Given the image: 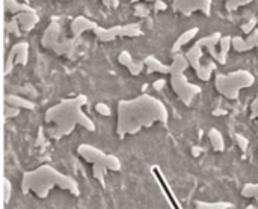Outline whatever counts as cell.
I'll list each match as a JSON object with an SVG mask.
<instances>
[{"instance_id": "obj_1", "label": "cell", "mask_w": 258, "mask_h": 209, "mask_svg": "<svg viewBox=\"0 0 258 209\" xmlns=\"http://www.w3.org/2000/svg\"><path fill=\"white\" fill-rule=\"evenodd\" d=\"M122 127L127 131H138L141 127L153 125L154 122H168V110L159 99L142 95L135 101L119 106Z\"/></svg>"}, {"instance_id": "obj_2", "label": "cell", "mask_w": 258, "mask_h": 209, "mask_svg": "<svg viewBox=\"0 0 258 209\" xmlns=\"http://www.w3.org/2000/svg\"><path fill=\"white\" fill-rule=\"evenodd\" d=\"M255 77L246 69H237L228 74H218L215 78L216 90L228 99H237L243 89L252 87Z\"/></svg>"}, {"instance_id": "obj_3", "label": "cell", "mask_w": 258, "mask_h": 209, "mask_svg": "<svg viewBox=\"0 0 258 209\" xmlns=\"http://www.w3.org/2000/svg\"><path fill=\"white\" fill-rule=\"evenodd\" d=\"M171 84L174 92L178 95V98L186 104L190 106L195 96L201 93V87L195 83H190L184 74H172L171 75Z\"/></svg>"}, {"instance_id": "obj_4", "label": "cell", "mask_w": 258, "mask_h": 209, "mask_svg": "<svg viewBox=\"0 0 258 209\" xmlns=\"http://www.w3.org/2000/svg\"><path fill=\"white\" fill-rule=\"evenodd\" d=\"M212 6H213V0H172L174 11L186 17L192 15L197 11H200L204 15H210Z\"/></svg>"}, {"instance_id": "obj_5", "label": "cell", "mask_w": 258, "mask_h": 209, "mask_svg": "<svg viewBox=\"0 0 258 209\" xmlns=\"http://www.w3.org/2000/svg\"><path fill=\"white\" fill-rule=\"evenodd\" d=\"M222 35L219 32H215L212 35H207V36H203L198 39V42L203 45L204 50L209 51V54L212 56V60L218 62L219 59V53H218V45H219V41H221Z\"/></svg>"}, {"instance_id": "obj_6", "label": "cell", "mask_w": 258, "mask_h": 209, "mask_svg": "<svg viewBox=\"0 0 258 209\" xmlns=\"http://www.w3.org/2000/svg\"><path fill=\"white\" fill-rule=\"evenodd\" d=\"M203 54H204V48H203V45L197 41L189 50H187V53L184 54L186 56V59H187V62H189V66H192L194 68V71L197 72L200 68H201V59H203Z\"/></svg>"}, {"instance_id": "obj_7", "label": "cell", "mask_w": 258, "mask_h": 209, "mask_svg": "<svg viewBox=\"0 0 258 209\" xmlns=\"http://www.w3.org/2000/svg\"><path fill=\"white\" fill-rule=\"evenodd\" d=\"M198 33H200V29H198V27L187 29L184 33H181V35L178 36V39L175 41V44H174V47H172V51H174V53H178L184 45H187L190 41H194V39L198 36Z\"/></svg>"}, {"instance_id": "obj_8", "label": "cell", "mask_w": 258, "mask_h": 209, "mask_svg": "<svg viewBox=\"0 0 258 209\" xmlns=\"http://www.w3.org/2000/svg\"><path fill=\"white\" fill-rule=\"evenodd\" d=\"M189 68V62L186 59V56L183 53H177L174 56L172 63L169 65V74H184L186 69Z\"/></svg>"}, {"instance_id": "obj_9", "label": "cell", "mask_w": 258, "mask_h": 209, "mask_svg": "<svg viewBox=\"0 0 258 209\" xmlns=\"http://www.w3.org/2000/svg\"><path fill=\"white\" fill-rule=\"evenodd\" d=\"M231 41H233V36H230V35L222 36L221 41H219V50H218L219 59H218V62L222 63V65H225V62H227L228 53H230V50H231Z\"/></svg>"}, {"instance_id": "obj_10", "label": "cell", "mask_w": 258, "mask_h": 209, "mask_svg": "<svg viewBox=\"0 0 258 209\" xmlns=\"http://www.w3.org/2000/svg\"><path fill=\"white\" fill-rule=\"evenodd\" d=\"M209 139H210V143H212V146H213L215 151L222 152V151L225 149V140H224V136L221 134L219 130L212 128V130L209 131Z\"/></svg>"}, {"instance_id": "obj_11", "label": "cell", "mask_w": 258, "mask_h": 209, "mask_svg": "<svg viewBox=\"0 0 258 209\" xmlns=\"http://www.w3.org/2000/svg\"><path fill=\"white\" fill-rule=\"evenodd\" d=\"M215 69H216V62L215 60H209V62L201 65V68L197 71V75H198L200 80L209 81L212 78V74L215 72Z\"/></svg>"}, {"instance_id": "obj_12", "label": "cell", "mask_w": 258, "mask_h": 209, "mask_svg": "<svg viewBox=\"0 0 258 209\" xmlns=\"http://www.w3.org/2000/svg\"><path fill=\"white\" fill-rule=\"evenodd\" d=\"M145 63L148 65V72H162V74H169V66L163 65L162 62H159L156 57H148L145 60Z\"/></svg>"}, {"instance_id": "obj_13", "label": "cell", "mask_w": 258, "mask_h": 209, "mask_svg": "<svg viewBox=\"0 0 258 209\" xmlns=\"http://www.w3.org/2000/svg\"><path fill=\"white\" fill-rule=\"evenodd\" d=\"M198 209H231L233 205L230 202H197Z\"/></svg>"}, {"instance_id": "obj_14", "label": "cell", "mask_w": 258, "mask_h": 209, "mask_svg": "<svg viewBox=\"0 0 258 209\" xmlns=\"http://www.w3.org/2000/svg\"><path fill=\"white\" fill-rule=\"evenodd\" d=\"M242 196L246 199H254L258 203V182L255 184H246L242 188Z\"/></svg>"}, {"instance_id": "obj_15", "label": "cell", "mask_w": 258, "mask_h": 209, "mask_svg": "<svg viewBox=\"0 0 258 209\" xmlns=\"http://www.w3.org/2000/svg\"><path fill=\"white\" fill-rule=\"evenodd\" d=\"M252 2L254 0H225V9L228 12H234V11L240 9L242 6H246Z\"/></svg>"}, {"instance_id": "obj_16", "label": "cell", "mask_w": 258, "mask_h": 209, "mask_svg": "<svg viewBox=\"0 0 258 209\" xmlns=\"http://www.w3.org/2000/svg\"><path fill=\"white\" fill-rule=\"evenodd\" d=\"M231 48L236 50L237 53H245V51H249L248 47H246V42H245V38L242 36H233V41H231Z\"/></svg>"}, {"instance_id": "obj_17", "label": "cell", "mask_w": 258, "mask_h": 209, "mask_svg": "<svg viewBox=\"0 0 258 209\" xmlns=\"http://www.w3.org/2000/svg\"><path fill=\"white\" fill-rule=\"evenodd\" d=\"M245 42H246V47L248 50H254V48H258V27L251 32L249 35H246L245 38Z\"/></svg>"}, {"instance_id": "obj_18", "label": "cell", "mask_w": 258, "mask_h": 209, "mask_svg": "<svg viewBox=\"0 0 258 209\" xmlns=\"http://www.w3.org/2000/svg\"><path fill=\"white\" fill-rule=\"evenodd\" d=\"M257 24H258V18L257 17H252L248 23H245V24L242 26V32H243L245 35H249L251 32H254V30L257 29Z\"/></svg>"}, {"instance_id": "obj_19", "label": "cell", "mask_w": 258, "mask_h": 209, "mask_svg": "<svg viewBox=\"0 0 258 209\" xmlns=\"http://www.w3.org/2000/svg\"><path fill=\"white\" fill-rule=\"evenodd\" d=\"M236 142H237V145H239V148L245 152L246 149H248V146H249V140H248V137H245L243 134H236Z\"/></svg>"}, {"instance_id": "obj_20", "label": "cell", "mask_w": 258, "mask_h": 209, "mask_svg": "<svg viewBox=\"0 0 258 209\" xmlns=\"http://www.w3.org/2000/svg\"><path fill=\"white\" fill-rule=\"evenodd\" d=\"M251 118L252 119H258V95L257 98L252 101V104H251Z\"/></svg>"}, {"instance_id": "obj_21", "label": "cell", "mask_w": 258, "mask_h": 209, "mask_svg": "<svg viewBox=\"0 0 258 209\" xmlns=\"http://www.w3.org/2000/svg\"><path fill=\"white\" fill-rule=\"evenodd\" d=\"M154 6H156V11H165L166 9V3L163 0L154 2Z\"/></svg>"}, {"instance_id": "obj_22", "label": "cell", "mask_w": 258, "mask_h": 209, "mask_svg": "<svg viewBox=\"0 0 258 209\" xmlns=\"http://www.w3.org/2000/svg\"><path fill=\"white\" fill-rule=\"evenodd\" d=\"M163 86H165V80H159V81H156V83H154V87H156V89H159V90H160Z\"/></svg>"}, {"instance_id": "obj_23", "label": "cell", "mask_w": 258, "mask_h": 209, "mask_svg": "<svg viewBox=\"0 0 258 209\" xmlns=\"http://www.w3.org/2000/svg\"><path fill=\"white\" fill-rule=\"evenodd\" d=\"M225 113H227L225 110H216V112H213V115H215V116H219V115H225Z\"/></svg>"}, {"instance_id": "obj_24", "label": "cell", "mask_w": 258, "mask_h": 209, "mask_svg": "<svg viewBox=\"0 0 258 209\" xmlns=\"http://www.w3.org/2000/svg\"><path fill=\"white\" fill-rule=\"evenodd\" d=\"M198 154H201V149L195 146V148H194V155H198Z\"/></svg>"}, {"instance_id": "obj_25", "label": "cell", "mask_w": 258, "mask_h": 209, "mask_svg": "<svg viewBox=\"0 0 258 209\" xmlns=\"http://www.w3.org/2000/svg\"><path fill=\"white\" fill-rule=\"evenodd\" d=\"M103 2H104L106 5H110V3H112V2H115V0H103Z\"/></svg>"}, {"instance_id": "obj_26", "label": "cell", "mask_w": 258, "mask_h": 209, "mask_svg": "<svg viewBox=\"0 0 258 209\" xmlns=\"http://www.w3.org/2000/svg\"><path fill=\"white\" fill-rule=\"evenodd\" d=\"M132 2H139V0H132ZM145 2H159V0H145Z\"/></svg>"}, {"instance_id": "obj_27", "label": "cell", "mask_w": 258, "mask_h": 209, "mask_svg": "<svg viewBox=\"0 0 258 209\" xmlns=\"http://www.w3.org/2000/svg\"><path fill=\"white\" fill-rule=\"evenodd\" d=\"M246 209H255V208H254L252 205H249V206H248V208H246Z\"/></svg>"}]
</instances>
